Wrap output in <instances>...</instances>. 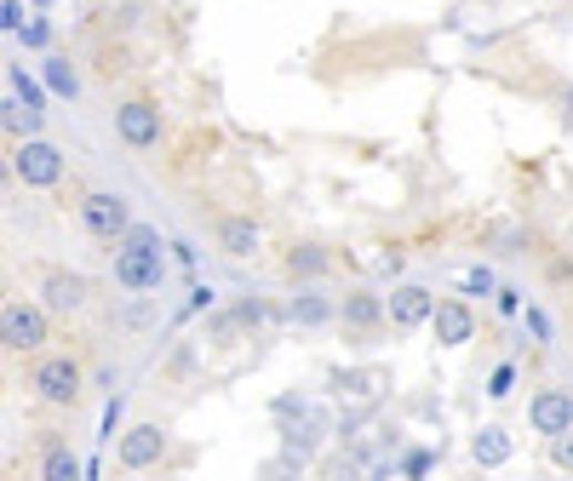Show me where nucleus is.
<instances>
[{"mask_svg": "<svg viewBox=\"0 0 573 481\" xmlns=\"http://www.w3.org/2000/svg\"><path fill=\"white\" fill-rule=\"evenodd\" d=\"M41 475H47V481H70V475H81V459H75V447L52 441L47 453H41Z\"/></svg>", "mask_w": 573, "mask_h": 481, "instance_id": "obj_17", "label": "nucleus"}, {"mask_svg": "<svg viewBox=\"0 0 573 481\" xmlns=\"http://www.w3.org/2000/svg\"><path fill=\"white\" fill-rule=\"evenodd\" d=\"M287 316H293L298 327H321V321H332V316H339V304H332V298H321V293H298Z\"/></svg>", "mask_w": 573, "mask_h": 481, "instance_id": "obj_16", "label": "nucleus"}, {"mask_svg": "<svg viewBox=\"0 0 573 481\" xmlns=\"http://www.w3.org/2000/svg\"><path fill=\"white\" fill-rule=\"evenodd\" d=\"M161 132H166V121H161V103L150 92H132L115 103V137L126 150H155Z\"/></svg>", "mask_w": 573, "mask_h": 481, "instance_id": "obj_6", "label": "nucleus"}, {"mask_svg": "<svg viewBox=\"0 0 573 481\" xmlns=\"http://www.w3.org/2000/svg\"><path fill=\"white\" fill-rule=\"evenodd\" d=\"M35 293H41V304L52 309V316H75V309L92 304V282L81 269H63V264H47L35 275Z\"/></svg>", "mask_w": 573, "mask_h": 481, "instance_id": "obj_7", "label": "nucleus"}, {"mask_svg": "<svg viewBox=\"0 0 573 481\" xmlns=\"http://www.w3.org/2000/svg\"><path fill=\"white\" fill-rule=\"evenodd\" d=\"M430 327H436V344H442V350H464V344L477 338V309L464 298H436Z\"/></svg>", "mask_w": 573, "mask_h": 481, "instance_id": "obj_10", "label": "nucleus"}, {"mask_svg": "<svg viewBox=\"0 0 573 481\" xmlns=\"http://www.w3.org/2000/svg\"><path fill=\"white\" fill-rule=\"evenodd\" d=\"M339 321H345L350 332H374V327L390 321V298H379L374 287H350V293L339 298Z\"/></svg>", "mask_w": 573, "mask_h": 481, "instance_id": "obj_13", "label": "nucleus"}, {"mask_svg": "<svg viewBox=\"0 0 573 481\" xmlns=\"http://www.w3.org/2000/svg\"><path fill=\"white\" fill-rule=\"evenodd\" d=\"M213 247H218L224 258H258L264 235H258V224H253L247 213H218V218H213Z\"/></svg>", "mask_w": 573, "mask_h": 481, "instance_id": "obj_11", "label": "nucleus"}, {"mask_svg": "<svg viewBox=\"0 0 573 481\" xmlns=\"http://www.w3.org/2000/svg\"><path fill=\"white\" fill-rule=\"evenodd\" d=\"M430 316H436V293H430L424 282H401V287L390 293V327H396V332H419Z\"/></svg>", "mask_w": 573, "mask_h": 481, "instance_id": "obj_12", "label": "nucleus"}, {"mask_svg": "<svg viewBox=\"0 0 573 481\" xmlns=\"http://www.w3.org/2000/svg\"><path fill=\"white\" fill-rule=\"evenodd\" d=\"M63 166H70V161H63V150L52 144V137H41V132L12 144V178L23 190H58L63 184Z\"/></svg>", "mask_w": 573, "mask_h": 481, "instance_id": "obj_5", "label": "nucleus"}, {"mask_svg": "<svg viewBox=\"0 0 573 481\" xmlns=\"http://www.w3.org/2000/svg\"><path fill=\"white\" fill-rule=\"evenodd\" d=\"M556 282H562V287H573V258H562V264H556Z\"/></svg>", "mask_w": 573, "mask_h": 481, "instance_id": "obj_23", "label": "nucleus"}, {"mask_svg": "<svg viewBox=\"0 0 573 481\" xmlns=\"http://www.w3.org/2000/svg\"><path fill=\"white\" fill-rule=\"evenodd\" d=\"M7 132H12V144H18V137H35V132H41V115L23 110V103H7Z\"/></svg>", "mask_w": 573, "mask_h": 481, "instance_id": "obj_19", "label": "nucleus"}, {"mask_svg": "<svg viewBox=\"0 0 573 481\" xmlns=\"http://www.w3.org/2000/svg\"><path fill=\"white\" fill-rule=\"evenodd\" d=\"M47 81H52V92H70V98H75V69H70V58H47Z\"/></svg>", "mask_w": 573, "mask_h": 481, "instance_id": "obj_20", "label": "nucleus"}, {"mask_svg": "<svg viewBox=\"0 0 573 481\" xmlns=\"http://www.w3.org/2000/svg\"><path fill=\"white\" fill-rule=\"evenodd\" d=\"M511 385H516V367H499V372H493V385H488V396H493V401H504V396H511Z\"/></svg>", "mask_w": 573, "mask_h": 481, "instance_id": "obj_21", "label": "nucleus"}, {"mask_svg": "<svg viewBox=\"0 0 573 481\" xmlns=\"http://www.w3.org/2000/svg\"><path fill=\"white\" fill-rule=\"evenodd\" d=\"M166 430L161 424H132V430H121V447H115V459H121V470H155L161 459H166Z\"/></svg>", "mask_w": 573, "mask_h": 481, "instance_id": "obj_9", "label": "nucleus"}, {"mask_svg": "<svg viewBox=\"0 0 573 481\" xmlns=\"http://www.w3.org/2000/svg\"><path fill=\"white\" fill-rule=\"evenodd\" d=\"M52 338V309L35 298H7L0 304V344H7L12 356H41Z\"/></svg>", "mask_w": 573, "mask_h": 481, "instance_id": "obj_3", "label": "nucleus"}, {"mask_svg": "<svg viewBox=\"0 0 573 481\" xmlns=\"http://www.w3.org/2000/svg\"><path fill=\"white\" fill-rule=\"evenodd\" d=\"M75 224L92 240H121L132 229V206L121 190H81L75 195Z\"/></svg>", "mask_w": 573, "mask_h": 481, "instance_id": "obj_4", "label": "nucleus"}, {"mask_svg": "<svg viewBox=\"0 0 573 481\" xmlns=\"http://www.w3.org/2000/svg\"><path fill=\"white\" fill-rule=\"evenodd\" d=\"M327 264H332V253L316 247V240H293V247L282 253V275H287V282H321Z\"/></svg>", "mask_w": 573, "mask_h": 481, "instance_id": "obj_14", "label": "nucleus"}, {"mask_svg": "<svg viewBox=\"0 0 573 481\" xmlns=\"http://www.w3.org/2000/svg\"><path fill=\"white\" fill-rule=\"evenodd\" d=\"M29 390H35L47 407L75 412L86 401V367L70 350H41L35 361H29Z\"/></svg>", "mask_w": 573, "mask_h": 481, "instance_id": "obj_2", "label": "nucleus"}, {"mask_svg": "<svg viewBox=\"0 0 573 481\" xmlns=\"http://www.w3.org/2000/svg\"><path fill=\"white\" fill-rule=\"evenodd\" d=\"M528 430H539V436H562V430H573V390H562V385H539L533 401H528Z\"/></svg>", "mask_w": 573, "mask_h": 481, "instance_id": "obj_8", "label": "nucleus"}, {"mask_svg": "<svg viewBox=\"0 0 573 481\" xmlns=\"http://www.w3.org/2000/svg\"><path fill=\"white\" fill-rule=\"evenodd\" d=\"M545 464H551V470H562V475H573V430L545 436Z\"/></svg>", "mask_w": 573, "mask_h": 481, "instance_id": "obj_18", "label": "nucleus"}, {"mask_svg": "<svg viewBox=\"0 0 573 481\" xmlns=\"http://www.w3.org/2000/svg\"><path fill=\"white\" fill-rule=\"evenodd\" d=\"M464 287H470V293H488V287H493V275H488V269H470V275H464Z\"/></svg>", "mask_w": 573, "mask_h": 481, "instance_id": "obj_22", "label": "nucleus"}, {"mask_svg": "<svg viewBox=\"0 0 573 481\" xmlns=\"http://www.w3.org/2000/svg\"><path fill=\"white\" fill-rule=\"evenodd\" d=\"M470 459L477 464H504L511 459V436H504V424H488V430H477V441H470Z\"/></svg>", "mask_w": 573, "mask_h": 481, "instance_id": "obj_15", "label": "nucleus"}, {"mask_svg": "<svg viewBox=\"0 0 573 481\" xmlns=\"http://www.w3.org/2000/svg\"><path fill=\"white\" fill-rule=\"evenodd\" d=\"M110 275H115V287H121V293H155V287L166 282L161 240H155L150 229L132 224V229L115 240V264H110Z\"/></svg>", "mask_w": 573, "mask_h": 481, "instance_id": "obj_1", "label": "nucleus"}]
</instances>
